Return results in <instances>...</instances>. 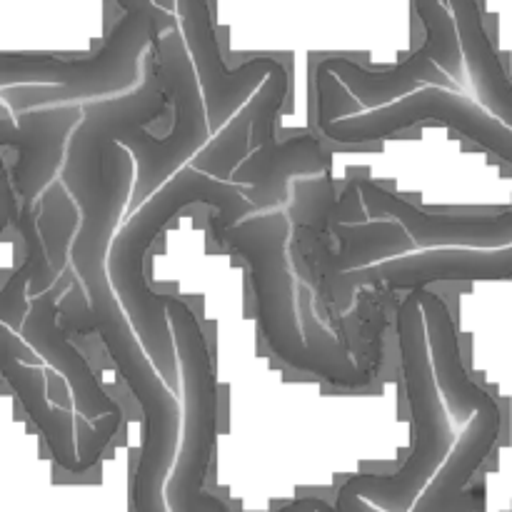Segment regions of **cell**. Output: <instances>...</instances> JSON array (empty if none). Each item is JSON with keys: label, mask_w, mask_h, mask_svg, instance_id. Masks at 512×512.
<instances>
[{"label": "cell", "mask_w": 512, "mask_h": 512, "mask_svg": "<svg viewBox=\"0 0 512 512\" xmlns=\"http://www.w3.org/2000/svg\"><path fill=\"white\" fill-rule=\"evenodd\" d=\"M320 512H335V505H330V503H328V505H325V508L320 510Z\"/></svg>", "instance_id": "obj_22"}, {"label": "cell", "mask_w": 512, "mask_h": 512, "mask_svg": "<svg viewBox=\"0 0 512 512\" xmlns=\"http://www.w3.org/2000/svg\"><path fill=\"white\" fill-rule=\"evenodd\" d=\"M330 168V155L318 138L303 135L273 145L268 150H253L233 175V183L248 188L258 213L278 210L285 200V185L293 175H318Z\"/></svg>", "instance_id": "obj_16"}, {"label": "cell", "mask_w": 512, "mask_h": 512, "mask_svg": "<svg viewBox=\"0 0 512 512\" xmlns=\"http://www.w3.org/2000/svg\"><path fill=\"white\" fill-rule=\"evenodd\" d=\"M0 115L8 195L20 208L35 210L65 165L70 138L85 118V105H50L15 115L3 105Z\"/></svg>", "instance_id": "obj_13"}, {"label": "cell", "mask_w": 512, "mask_h": 512, "mask_svg": "<svg viewBox=\"0 0 512 512\" xmlns=\"http://www.w3.org/2000/svg\"><path fill=\"white\" fill-rule=\"evenodd\" d=\"M190 208L213 210L208 223L210 238L258 213L255 203L248 198V190L235 183L210 178V175L195 170L193 165H185L148 203L128 215V223L115 235L108 258L110 283L118 293L120 305L128 313L130 325L138 333L145 353L150 355L158 373L173 390L180 385V370L168 318V295L158 293L148 283L145 263H148V255L160 233L170 228V223L183 210Z\"/></svg>", "instance_id": "obj_2"}, {"label": "cell", "mask_w": 512, "mask_h": 512, "mask_svg": "<svg viewBox=\"0 0 512 512\" xmlns=\"http://www.w3.org/2000/svg\"><path fill=\"white\" fill-rule=\"evenodd\" d=\"M148 58L158 68L163 88L170 98V120L163 138L150 135L148 130H138L123 140L138 165L130 215L140 205L148 203L175 173L193 163L195 155L213 140L203 88H200L198 70L185 45L183 30L175 28L158 35L150 45Z\"/></svg>", "instance_id": "obj_9"}, {"label": "cell", "mask_w": 512, "mask_h": 512, "mask_svg": "<svg viewBox=\"0 0 512 512\" xmlns=\"http://www.w3.org/2000/svg\"><path fill=\"white\" fill-rule=\"evenodd\" d=\"M178 18L185 45L198 70L208 123L215 138L255 98V90L263 88L275 75L288 73V68L273 55H255L230 68L220 53L210 0H178Z\"/></svg>", "instance_id": "obj_14"}, {"label": "cell", "mask_w": 512, "mask_h": 512, "mask_svg": "<svg viewBox=\"0 0 512 512\" xmlns=\"http://www.w3.org/2000/svg\"><path fill=\"white\" fill-rule=\"evenodd\" d=\"M253 145V113L245 105L203 150L193 158V168L200 173L218 178L223 183H233L235 170L243 165Z\"/></svg>", "instance_id": "obj_20"}, {"label": "cell", "mask_w": 512, "mask_h": 512, "mask_svg": "<svg viewBox=\"0 0 512 512\" xmlns=\"http://www.w3.org/2000/svg\"><path fill=\"white\" fill-rule=\"evenodd\" d=\"M73 275L75 270H70L63 278L55 280L53 288L30 300L28 318H25L23 330H20V338L25 340V345L35 355H40L45 363H50L63 375L70 388L75 413L88 420V423H100L108 415L120 413V405L113 398H108L103 385L98 383L95 373L90 370L88 360L70 343L68 333L60 325L58 308L63 303L65 293H68L65 285L73 283Z\"/></svg>", "instance_id": "obj_15"}, {"label": "cell", "mask_w": 512, "mask_h": 512, "mask_svg": "<svg viewBox=\"0 0 512 512\" xmlns=\"http://www.w3.org/2000/svg\"><path fill=\"white\" fill-rule=\"evenodd\" d=\"M123 8L118 23L98 50L80 58L55 53L3 50L0 90L15 113L50 105H85L128 95L138 88L140 60L148 58L158 35L180 28L178 13L153 0H115Z\"/></svg>", "instance_id": "obj_5"}, {"label": "cell", "mask_w": 512, "mask_h": 512, "mask_svg": "<svg viewBox=\"0 0 512 512\" xmlns=\"http://www.w3.org/2000/svg\"><path fill=\"white\" fill-rule=\"evenodd\" d=\"M158 8L168 10V13H178V0H153Z\"/></svg>", "instance_id": "obj_21"}, {"label": "cell", "mask_w": 512, "mask_h": 512, "mask_svg": "<svg viewBox=\"0 0 512 512\" xmlns=\"http://www.w3.org/2000/svg\"><path fill=\"white\" fill-rule=\"evenodd\" d=\"M168 318L178 353L183 388V435L168 483L170 512H233L208 490V473L218 438V378L208 338L185 300L168 295ZM323 498H298L270 512H320Z\"/></svg>", "instance_id": "obj_8"}, {"label": "cell", "mask_w": 512, "mask_h": 512, "mask_svg": "<svg viewBox=\"0 0 512 512\" xmlns=\"http://www.w3.org/2000/svg\"><path fill=\"white\" fill-rule=\"evenodd\" d=\"M430 283H478L512 280V245L508 248H435L425 253Z\"/></svg>", "instance_id": "obj_18"}, {"label": "cell", "mask_w": 512, "mask_h": 512, "mask_svg": "<svg viewBox=\"0 0 512 512\" xmlns=\"http://www.w3.org/2000/svg\"><path fill=\"white\" fill-rule=\"evenodd\" d=\"M420 303H423L440 395L448 408L465 405L473 415L465 425V433L455 443L448 463L420 495L413 512H475L483 505V498H480V490L468 495V485L498 445L500 433H503V413H500L498 400L483 385L475 383L465 370L460 360L458 328H455L448 303L430 288L420 290Z\"/></svg>", "instance_id": "obj_7"}, {"label": "cell", "mask_w": 512, "mask_h": 512, "mask_svg": "<svg viewBox=\"0 0 512 512\" xmlns=\"http://www.w3.org/2000/svg\"><path fill=\"white\" fill-rule=\"evenodd\" d=\"M163 118H170V98L150 58H145L143 83L133 93L85 103V118L70 138L60 170V180L80 210L70 263L85 290L110 283V248L120 215L133 198L135 158L123 140Z\"/></svg>", "instance_id": "obj_1"}, {"label": "cell", "mask_w": 512, "mask_h": 512, "mask_svg": "<svg viewBox=\"0 0 512 512\" xmlns=\"http://www.w3.org/2000/svg\"><path fill=\"white\" fill-rule=\"evenodd\" d=\"M415 125H443V128L455 130L512 168L510 125H505L460 90L443 88V85H428L393 105L365 110V113L333 120V123H318V128L323 138L333 143L365 145L393 138Z\"/></svg>", "instance_id": "obj_11"}, {"label": "cell", "mask_w": 512, "mask_h": 512, "mask_svg": "<svg viewBox=\"0 0 512 512\" xmlns=\"http://www.w3.org/2000/svg\"><path fill=\"white\" fill-rule=\"evenodd\" d=\"M210 240L223 250H230L248 268L260 330L268 348L283 363L340 388H363L373 380L383 363L388 310L385 305L375 310L363 360H355L348 348L325 350L308 343L305 340L308 335L300 328L298 310H295V278L288 260L290 218L283 210L250 215L248 220Z\"/></svg>", "instance_id": "obj_3"}, {"label": "cell", "mask_w": 512, "mask_h": 512, "mask_svg": "<svg viewBox=\"0 0 512 512\" xmlns=\"http://www.w3.org/2000/svg\"><path fill=\"white\" fill-rule=\"evenodd\" d=\"M35 213H38L40 238L48 250L50 268H53L55 278H60V275H65V263L73 253L75 235L80 230V210L63 180H55L45 190Z\"/></svg>", "instance_id": "obj_19"}, {"label": "cell", "mask_w": 512, "mask_h": 512, "mask_svg": "<svg viewBox=\"0 0 512 512\" xmlns=\"http://www.w3.org/2000/svg\"><path fill=\"white\" fill-rule=\"evenodd\" d=\"M75 275L65 293L60 325L65 333H98L108 350L120 378L133 393L143 415V440H140L138 463L130 478V503L133 512H170L168 483L175 470L180 450V403L175 390L145 353L138 333L130 325L128 313L120 305L113 283L80 290Z\"/></svg>", "instance_id": "obj_4"}, {"label": "cell", "mask_w": 512, "mask_h": 512, "mask_svg": "<svg viewBox=\"0 0 512 512\" xmlns=\"http://www.w3.org/2000/svg\"><path fill=\"white\" fill-rule=\"evenodd\" d=\"M0 333H3L5 383L15 393L18 403L23 405L28 418L33 420L35 428L40 430L55 463L60 465V470H65L70 475H85L88 470H93L98 465L103 450L108 448L110 440L118 435L123 410L95 423L88 438L78 440V433H75V415H70L68 410L50 403L45 373L40 370L33 350L8 325H3Z\"/></svg>", "instance_id": "obj_12"}, {"label": "cell", "mask_w": 512, "mask_h": 512, "mask_svg": "<svg viewBox=\"0 0 512 512\" xmlns=\"http://www.w3.org/2000/svg\"><path fill=\"white\" fill-rule=\"evenodd\" d=\"M398 345L405 398L410 410V453L398 473H360L345 480L335 495L360 498L383 512H413L420 495L448 463L455 433L440 398L425 328L420 290L403 298L398 308Z\"/></svg>", "instance_id": "obj_6"}, {"label": "cell", "mask_w": 512, "mask_h": 512, "mask_svg": "<svg viewBox=\"0 0 512 512\" xmlns=\"http://www.w3.org/2000/svg\"><path fill=\"white\" fill-rule=\"evenodd\" d=\"M413 8L423 23L425 40L410 58L390 68L370 70L350 58H325L318 65L320 75H335L363 108L378 110L408 98L428 85L453 88L463 83V48L458 25L443 0H413Z\"/></svg>", "instance_id": "obj_10"}, {"label": "cell", "mask_w": 512, "mask_h": 512, "mask_svg": "<svg viewBox=\"0 0 512 512\" xmlns=\"http://www.w3.org/2000/svg\"><path fill=\"white\" fill-rule=\"evenodd\" d=\"M455 15L460 48L480 105L512 128V80L485 30L478 0H443Z\"/></svg>", "instance_id": "obj_17"}]
</instances>
